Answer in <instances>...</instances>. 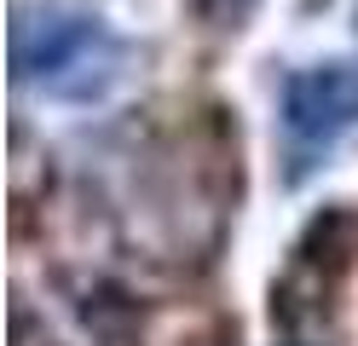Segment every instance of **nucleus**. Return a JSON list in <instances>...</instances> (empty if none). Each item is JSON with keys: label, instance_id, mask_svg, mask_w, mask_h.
Instances as JSON below:
<instances>
[{"label": "nucleus", "instance_id": "1", "mask_svg": "<svg viewBox=\"0 0 358 346\" xmlns=\"http://www.w3.org/2000/svg\"><path fill=\"white\" fill-rule=\"evenodd\" d=\"M122 41L99 17L70 6H17L12 17V81L47 87L52 99H104L122 81Z\"/></svg>", "mask_w": 358, "mask_h": 346}, {"label": "nucleus", "instance_id": "2", "mask_svg": "<svg viewBox=\"0 0 358 346\" xmlns=\"http://www.w3.org/2000/svg\"><path fill=\"white\" fill-rule=\"evenodd\" d=\"M341 231H347L341 214L318 219V225L295 243L283 277L272 283V317L283 323V340H295V346H324V323H329V312H335L341 266H347Z\"/></svg>", "mask_w": 358, "mask_h": 346}, {"label": "nucleus", "instance_id": "3", "mask_svg": "<svg viewBox=\"0 0 358 346\" xmlns=\"http://www.w3.org/2000/svg\"><path fill=\"white\" fill-rule=\"evenodd\" d=\"M283 127L301 150H324L347 127H358V69L352 64L295 69L283 81Z\"/></svg>", "mask_w": 358, "mask_h": 346}, {"label": "nucleus", "instance_id": "4", "mask_svg": "<svg viewBox=\"0 0 358 346\" xmlns=\"http://www.w3.org/2000/svg\"><path fill=\"white\" fill-rule=\"evenodd\" d=\"M255 6H260V0H191V12L203 23H214V29H237Z\"/></svg>", "mask_w": 358, "mask_h": 346}, {"label": "nucleus", "instance_id": "5", "mask_svg": "<svg viewBox=\"0 0 358 346\" xmlns=\"http://www.w3.org/2000/svg\"><path fill=\"white\" fill-rule=\"evenodd\" d=\"M196 346H226V335H208V340H196Z\"/></svg>", "mask_w": 358, "mask_h": 346}, {"label": "nucleus", "instance_id": "6", "mask_svg": "<svg viewBox=\"0 0 358 346\" xmlns=\"http://www.w3.org/2000/svg\"><path fill=\"white\" fill-rule=\"evenodd\" d=\"M283 346H295V340H283Z\"/></svg>", "mask_w": 358, "mask_h": 346}]
</instances>
